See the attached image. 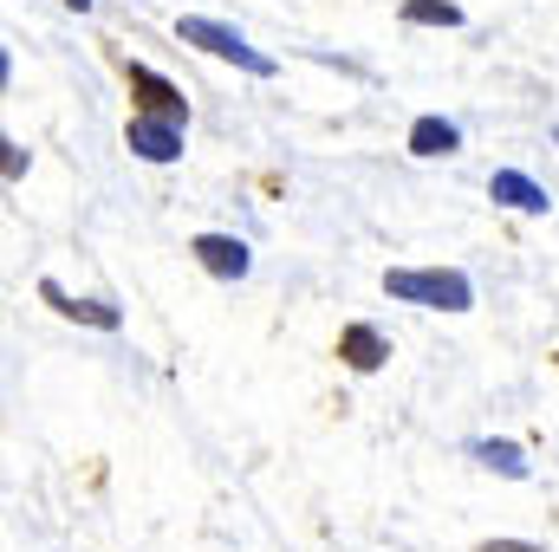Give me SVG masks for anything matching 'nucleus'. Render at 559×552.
Here are the masks:
<instances>
[{"label": "nucleus", "mask_w": 559, "mask_h": 552, "mask_svg": "<svg viewBox=\"0 0 559 552\" xmlns=\"http://www.w3.org/2000/svg\"><path fill=\"white\" fill-rule=\"evenodd\" d=\"M384 292L411 299V305H436V312H468L475 305V286L455 267H397V274H384Z\"/></svg>", "instance_id": "1"}, {"label": "nucleus", "mask_w": 559, "mask_h": 552, "mask_svg": "<svg viewBox=\"0 0 559 552\" xmlns=\"http://www.w3.org/2000/svg\"><path fill=\"white\" fill-rule=\"evenodd\" d=\"M176 39H182V46H202L209 59H235V65H248L254 79H274V59H267V52H254V46H248L235 26H222V20L182 13V20H176Z\"/></svg>", "instance_id": "2"}, {"label": "nucleus", "mask_w": 559, "mask_h": 552, "mask_svg": "<svg viewBox=\"0 0 559 552\" xmlns=\"http://www.w3.org/2000/svg\"><path fill=\"white\" fill-rule=\"evenodd\" d=\"M189 254H195L215 279H241L248 267H254L248 241H235V235H195V241H189Z\"/></svg>", "instance_id": "3"}, {"label": "nucleus", "mask_w": 559, "mask_h": 552, "mask_svg": "<svg viewBox=\"0 0 559 552\" xmlns=\"http://www.w3.org/2000/svg\"><path fill=\"white\" fill-rule=\"evenodd\" d=\"M131 149H138L143 163H176L182 156V124L176 118H131Z\"/></svg>", "instance_id": "4"}, {"label": "nucleus", "mask_w": 559, "mask_h": 552, "mask_svg": "<svg viewBox=\"0 0 559 552\" xmlns=\"http://www.w3.org/2000/svg\"><path fill=\"white\" fill-rule=\"evenodd\" d=\"M131 98H138V105L150 111V118H176V124L189 118L182 92H176V85H169L163 72H150V65H131Z\"/></svg>", "instance_id": "5"}, {"label": "nucleus", "mask_w": 559, "mask_h": 552, "mask_svg": "<svg viewBox=\"0 0 559 552\" xmlns=\"http://www.w3.org/2000/svg\"><path fill=\"white\" fill-rule=\"evenodd\" d=\"M488 195H495L501 208H514V215H547V208H554V202H547V189H540L534 176H521V169H495Z\"/></svg>", "instance_id": "6"}, {"label": "nucleus", "mask_w": 559, "mask_h": 552, "mask_svg": "<svg viewBox=\"0 0 559 552\" xmlns=\"http://www.w3.org/2000/svg\"><path fill=\"white\" fill-rule=\"evenodd\" d=\"M39 299H46L52 312L79 319V325H98V332H118V325H124V319H118V305H98V299H72L59 279H39Z\"/></svg>", "instance_id": "7"}, {"label": "nucleus", "mask_w": 559, "mask_h": 552, "mask_svg": "<svg viewBox=\"0 0 559 552\" xmlns=\"http://www.w3.org/2000/svg\"><path fill=\"white\" fill-rule=\"evenodd\" d=\"M338 358H345L352 371H384V358H391V338H384V332H371V325H345V338H338Z\"/></svg>", "instance_id": "8"}, {"label": "nucleus", "mask_w": 559, "mask_h": 552, "mask_svg": "<svg viewBox=\"0 0 559 552\" xmlns=\"http://www.w3.org/2000/svg\"><path fill=\"white\" fill-rule=\"evenodd\" d=\"M455 143H462V131L449 118H417L411 124V149L417 156H455Z\"/></svg>", "instance_id": "9"}, {"label": "nucleus", "mask_w": 559, "mask_h": 552, "mask_svg": "<svg viewBox=\"0 0 559 552\" xmlns=\"http://www.w3.org/2000/svg\"><path fill=\"white\" fill-rule=\"evenodd\" d=\"M475 461H481V468H495V475H508V481H521V475H527V455H521L514 442H475Z\"/></svg>", "instance_id": "10"}, {"label": "nucleus", "mask_w": 559, "mask_h": 552, "mask_svg": "<svg viewBox=\"0 0 559 552\" xmlns=\"http://www.w3.org/2000/svg\"><path fill=\"white\" fill-rule=\"evenodd\" d=\"M404 20L411 26H462V7L455 0H404Z\"/></svg>", "instance_id": "11"}, {"label": "nucleus", "mask_w": 559, "mask_h": 552, "mask_svg": "<svg viewBox=\"0 0 559 552\" xmlns=\"http://www.w3.org/2000/svg\"><path fill=\"white\" fill-rule=\"evenodd\" d=\"M0 149H7V182H20L26 176V149L20 143H0Z\"/></svg>", "instance_id": "12"}, {"label": "nucleus", "mask_w": 559, "mask_h": 552, "mask_svg": "<svg viewBox=\"0 0 559 552\" xmlns=\"http://www.w3.org/2000/svg\"><path fill=\"white\" fill-rule=\"evenodd\" d=\"M481 552H540V547H527V540H488Z\"/></svg>", "instance_id": "13"}, {"label": "nucleus", "mask_w": 559, "mask_h": 552, "mask_svg": "<svg viewBox=\"0 0 559 552\" xmlns=\"http://www.w3.org/2000/svg\"><path fill=\"white\" fill-rule=\"evenodd\" d=\"M66 7H72V13H85V7H92V0H66Z\"/></svg>", "instance_id": "14"}]
</instances>
